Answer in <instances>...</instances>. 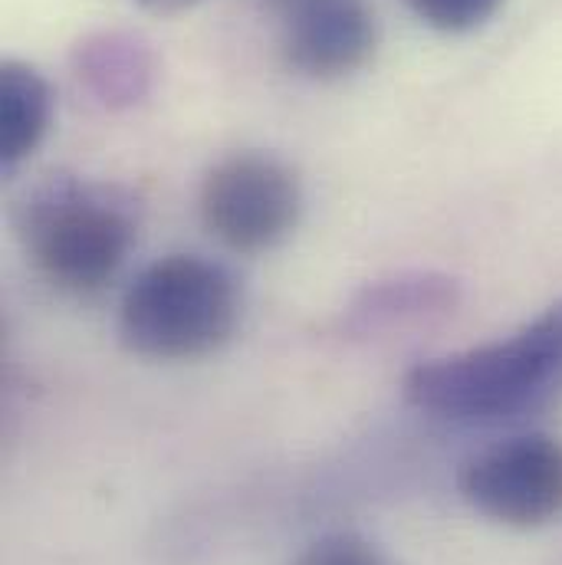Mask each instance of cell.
<instances>
[{"mask_svg":"<svg viewBox=\"0 0 562 565\" xmlns=\"http://www.w3.org/2000/svg\"><path fill=\"white\" fill-rule=\"evenodd\" d=\"M289 565H395L375 543L356 533H332L309 543Z\"/></svg>","mask_w":562,"mask_h":565,"instance_id":"obj_10","label":"cell"},{"mask_svg":"<svg viewBox=\"0 0 562 565\" xmlns=\"http://www.w3.org/2000/svg\"><path fill=\"white\" fill-rule=\"evenodd\" d=\"M132 3L141 7V10H151V13H181V10H188V7H194L201 0H132Z\"/></svg>","mask_w":562,"mask_h":565,"instance_id":"obj_11","label":"cell"},{"mask_svg":"<svg viewBox=\"0 0 562 565\" xmlns=\"http://www.w3.org/2000/svg\"><path fill=\"white\" fill-rule=\"evenodd\" d=\"M299 211V178L264 151H241L218 161L201 184L204 227L237 254L274 250L293 234Z\"/></svg>","mask_w":562,"mask_h":565,"instance_id":"obj_4","label":"cell"},{"mask_svg":"<svg viewBox=\"0 0 562 565\" xmlns=\"http://www.w3.org/2000/svg\"><path fill=\"white\" fill-rule=\"evenodd\" d=\"M241 319L234 277L204 257L174 254L145 267L123 296L119 335L145 359L184 362L218 352Z\"/></svg>","mask_w":562,"mask_h":565,"instance_id":"obj_2","label":"cell"},{"mask_svg":"<svg viewBox=\"0 0 562 565\" xmlns=\"http://www.w3.org/2000/svg\"><path fill=\"white\" fill-rule=\"evenodd\" d=\"M83 73L99 89V96H106V99H132V96H139V83L145 79V63H141L136 43H123V40L113 36V40H103L99 46L89 50Z\"/></svg>","mask_w":562,"mask_h":565,"instance_id":"obj_8","label":"cell"},{"mask_svg":"<svg viewBox=\"0 0 562 565\" xmlns=\"http://www.w3.org/2000/svg\"><path fill=\"white\" fill-rule=\"evenodd\" d=\"M53 89L26 63L7 60L0 66V164L17 168L50 132Z\"/></svg>","mask_w":562,"mask_h":565,"instance_id":"obj_7","label":"cell"},{"mask_svg":"<svg viewBox=\"0 0 562 565\" xmlns=\"http://www.w3.org/2000/svg\"><path fill=\"white\" fill-rule=\"evenodd\" d=\"M20 241L33 267L66 292H96L126 264L136 221L129 204L99 184L50 178L20 211Z\"/></svg>","mask_w":562,"mask_h":565,"instance_id":"obj_3","label":"cell"},{"mask_svg":"<svg viewBox=\"0 0 562 565\" xmlns=\"http://www.w3.org/2000/svg\"><path fill=\"white\" fill-rule=\"evenodd\" d=\"M405 395L454 424H503L547 408L562 395V302L507 339L415 365Z\"/></svg>","mask_w":562,"mask_h":565,"instance_id":"obj_1","label":"cell"},{"mask_svg":"<svg viewBox=\"0 0 562 565\" xmlns=\"http://www.w3.org/2000/svg\"><path fill=\"white\" fill-rule=\"evenodd\" d=\"M460 497L487 520L533 530L562 516V440L550 434H513L460 470Z\"/></svg>","mask_w":562,"mask_h":565,"instance_id":"obj_5","label":"cell"},{"mask_svg":"<svg viewBox=\"0 0 562 565\" xmlns=\"http://www.w3.org/2000/svg\"><path fill=\"white\" fill-rule=\"evenodd\" d=\"M405 3L415 10L418 20L441 33H467L487 23L500 7V0H405Z\"/></svg>","mask_w":562,"mask_h":565,"instance_id":"obj_9","label":"cell"},{"mask_svg":"<svg viewBox=\"0 0 562 565\" xmlns=\"http://www.w3.org/2000/svg\"><path fill=\"white\" fill-rule=\"evenodd\" d=\"M280 20L289 66L312 79L349 76L375 50V17L365 0H296Z\"/></svg>","mask_w":562,"mask_h":565,"instance_id":"obj_6","label":"cell"}]
</instances>
